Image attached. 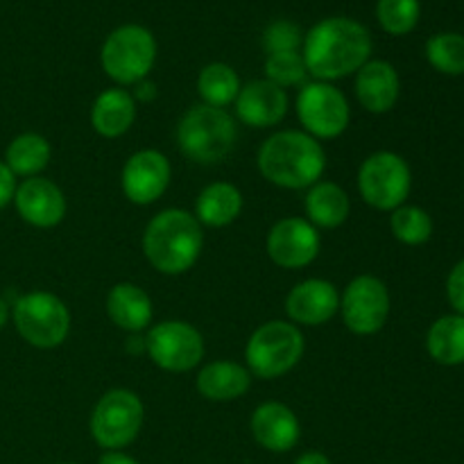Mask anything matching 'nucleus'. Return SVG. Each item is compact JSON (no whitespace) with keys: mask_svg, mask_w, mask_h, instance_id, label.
I'll use <instances>...</instances> for the list:
<instances>
[{"mask_svg":"<svg viewBox=\"0 0 464 464\" xmlns=\"http://www.w3.org/2000/svg\"><path fill=\"white\" fill-rule=\"evenodd\" d=\"M370 30L347 16H331L315 23L302 44L308 75L317 82H334L358 72L370 62Z\"/></svg>","mask_w":464,"mask_h":464,"instance_id":"nucleus-1","label":"nucleus"},{"mask_svg":"<svg viewBox=\"0 0 464 464\" xmlns=\"http://www.w3.org/2000/svg\"><path fill=\"white\" fill-rule=\"evenodd\" d=\"M324 168V148L306 131H276L258 150V170L279 188H311L322 179Z\"/></svg>","mask_w":464,"mask_h":464,"instance_id":"nucleus-2","label":"nucleus"},{"mask_svg":"<svg viewBox=\"0 0 464 464\" xmlns=\"http://www.w3.org/2000/svg\"><path fill=\"white\" fill-rule=\"evenodd\" d=\"M204 247L202 225L181 208H168L148 222L143 234V252L150 266L161 275H184L198 263Z\"/></svg>","mask_w":464,"mask_h":464,"instance_id":"nucleus-3","label":"nucleus"},{"mask_svg":"<svg viewBox=\"0 0 464 464\" xmlns=\"http://www.w3.org/2000/svg\"><path fill=\"white\" fill-rule=\"evenodd\" d=\"M236 122L225 109L193 107L184 113L177 127V143L190 161L211 166L225 161L236 145Z\"/></svg>","mask_w":464,"mask_h":464,"instance_id":"nucleus-4","label":"nucleus"},{"mask_svg":"<svg viewBox=\"0 0 464 464\" xmlns=\"http://www.w3.org/2000/svg\"><path fill=\"white\" fill-rule=\"evenodd\" d=\"M306 340L299 326L272 320L258 326L245 347V361L258 379H279L288 374L304 356Z\"/></svg>","mask_w":464,"mask_h":464,"instance_id":"nucleus-5","label":"nucleus"},{"mask_svg":"<svg viewBox=\"0 0 464 464\" xmlns=\"http://www.w3.org/2000/svg\"><path fill=\"white\" fill-rule=\"evenodd\" d=\"M157 62V39L143 25H121L107 36L100 53L104 72L116 84L130 86L148 80Z\"/></svg>","mask_w":464,"mask_h":464,"instance_id":"nucleus-6","label":"nucleus"},{"mask_svg":"<svg viewBox=\"0 0 464 464\" xmlns=\"http://www.w3.org/2000/svg\"><path fill=\"white\" fill-rule=\"evenodd\" d=\"M14 324L27 344L36 349H54L68 338L71 311L57 295L34 290L16 299Z\"/></svg>","mask_w":464,"mask_h":464,"instance_id":"nucleus-7","label":"nucleus"},{"mask_svg":"<svg viewBox=\"0 0 464 464\" xmlns=\"http://www.w3.org/2000/svg\"><path fill=\"white\" fill-rule=\"evenodd\" d=\"M145 408L131 390H109L95 403L91 415V435L107 451H121L139 438L143 429Z\"/></svg>","mask_w":464,"mask_h":464,"instance_id":"nucleus-8","label":"nucleus"},{"mask_svg":"<svg viewBox=\"0 0 464 464\" xmlns=\"http://www.w3.org/2000/svg\"><path fill=\"white\" fill-rule=\"evenodd\" d=\"M412 188L408 163L394 152H374L358 170V190L370 207L394 211L403 207Z\"/></svg>","mask_w":464,"mask_h":464,"instance_id":"nucleus-9","label":"nucleus"},{"mask_svg":"<svg viewBox=\"0 0 464 464\" xmlns=\"http://www.w3.org/2000/svg\"><path fill=\"white\" fill-rule=\"evenodd\" d=\"M297 116L313 139H338L352 121L349 102L331 82H306L297 95Z\"/></svg>","mask_w":464,"mask_h":464,"instance_id":"nucleus-10","label":"nucleus"},{"mask_svg":"<svg viewBox=\"0 0 464 464\" xmlns=\"http://www.w3.org/2000/svg\"><path fill=\"white\" fill-rule=\"evenodd\" d=\"M145 352L150 361L166 372H190L204 358V340L195 326L181 320L154 324L145 335Z\"/></svg>","mask_w":464,"mask_h":464,"instance_id":"nucleus-11","label":"nucleus"},{"mask_svg":"<svg viewBox=\"0 0 464 464\" xmlns=\"http://www.w3.org/2000/svg\"><path fill=\"white\" fill-rule=\"evenodd\" d=\"M340 313L352 334H379L390 317L388 285L372 275L356 276L340 297Z\"/></svg>","mask_w":464,"mask_h":464,"instance_id":"nucleus-12","label":"nucleus"},{"mask_svg":"<svg viewBox=\"0 0 464 464\" xmlns=\"http://www.w3.org/2000/svg\"><path fill=\"white\" fill-rule=\"evenodd\" d=\"M322 247L320 234L304 218H284L267 234V256L285 270L311 266Z\"/></svg>","mask_w":464,"mask_h":464,"instance_id":"nucleus-13","label":"nucleus"},{"mask_svg":"<svg viewBox=\"0 0 464 464\" xmlns=\"http://www.w3.org/2000/svg\"><path fill=\"white\" fill-rule=\"evenodd\" d=\"M172 168L166 154L159 150H140L127 159L122 168V193L139 207L157 202L170 184Z\"/></svg>","mask_w":464,"mask_h":464,"instance_id":"nucleus-14","label":"nucleus"},{"mask_svg":"<svg viewBox=\"0 0 464 464\" xmlns=\"http://www.w3.org/2000/svg\"><path fill=\"white\" fill-rule=\"evenodd\" d=\"M14 204H16L18 216L27 225L39 227V229L57 227L66 216V198L62 188L45 177H30L21 186H16Z\"/></svg>","mask_w":464,"mask_h":464,"instance_id":"nucleus-15","label":"nucleus"},{"mask_svg":"<svg viewBox=\"0 0 464 464\" xmlns=\"http://www.w3.org/2000/svg\"><path fill=\"white\" fill-rule=\"evenodd\" d=\"M285 313L304 326H320L340 313V293L331 281L306 279L295 285L285 297Z\"/></svg>","mask_w":464,"mask_h":464,"instance_id":"nucleus-16","label":"nucleus"},{"mask_svg":"<svg viewBox=\"0 0 464 464\" xmlns=\"http://www.w3.org/2000/svg\"><path fill=\"white\" fill-rule=\"evenodd\" d=\"M236 113L240 121L256 130L279 125L288 113V95L284 89L267 80H254L240 86L236 98Z\"/></svg>","mask_w":464,"mask_h":464,"instance_id":"nucleus-17","label":"nucleus"},{"mask_svg":"<svg viewBox=\"0 0 464 464\" xmlns=\"http://www.w3.org/2000/svg\"><path fill=\"white\" fill-rule=\"evenodd\" d=\"M252 435L263 449L272 453H285L297 447L302 426L297 415L285 403L267 401L254 411Z\"/></svg>","mask_w":464,"mask_h":464,"instance_id":"nucleus-18","label":"nucleus"},{"mask_svg":"<svg viewBox=\"0 0 464 464\" xmlns=\"http://www.w3.org/2000/svg\"><path fill=\"white\" fill-rule=\"evenodd\" d=\"M401 91L399 72L383 59H370L356 72V98L370 113H385L394 109Z\"/></svg>","mask_w":464,"mask_h":464,"instance_id":"nucleus-19","label":"nucleus"},{"mask_svg":"<svg viewBox=\"0 0 464 464\" xmlns=\"http://www.w3.org/2000/svg\"><path fill=\"white\" fill-rule=\"evenodd\" d=\"M107 313L113 324L130 334H140L152 324L154 308L152 299L136 284L122 281L116 284L107 295Z\"/></svg>","mask_w":464,"mask_h":464,"instance_id":"nucleus-20","label":"nucleus"},{"mask_svg":"<svg viewBox=\"0 0 464 464\" xmlns=\"http://www.w3.org/2000/svg\"><path fill=\"white\" fill-rule=\"evenodd\" d=\"M134 121L136 100L122 86L102 91L91 107V125L104 139H118L127 134Z\"/></svg>","mask_w":464,"mask_h":464,"instance_id":"nucleus-21","label":"nucleus"},{"mask_svg":"<svg viewBox=\"0 0 464 464\" xmlns=\"http://www.w3.org/2000/svg\"><path fill=\"white\" fill-rule=\"evenodd\" d=\"M252 385L247 367L231 361H216L202 367L198 374V390L208 401H234Z\"/></svg>","mask_w":464,"mask_h":464,"instance_id":"nucleus-22","label":"nucleus"},{"mask_svg":"<svg viewBox=\"0 0 464 464\" xmlns=\"http://www.w3.org/2000/svg\"><path fill=\"white\" fill-rule=\"evenodd\" d=\"M306 216L313 227L320 229H335V227L344 225L352 211V202L349 195L340 188L334 181H317L308 188L306 199Z\"/></svg>","mask_w":464,"mask_h":464,"instance_id":"nucleus-23","label":"nucleus"},{"mask_svg":"<svg viewBox=\"0 0 464 464\" xmlns=\"http://www.w3.org/2000/svg\"><path fill=\"white\" fill-rule=\"evenodd\" d=\"M240 211H243V195L234 184H227V181L208 184L195 202L198 222L213 229L231 225L240 216Z\"/></svg>","mask_w":464,"mask_h":464,"instance_id":"nucleus-24","label":"nucleus"},{"mask_svg":"<svg viewBox=\"0 0 464 464\" xmlns=\"http://www.w3.org/2000/svg\"><path fill=\"white\" fill-rule=\"evenodd\" d=\"M426 349H429L430 358L440 365H464V317H440L426 335Z\"/></svg>","mask_w":464,"mask_h":464,"instance_id":"nucleus-25","label":"nucleus"},{"mask_svg":"<svg viewBox=\"0 0 464 464\" xmlns=\"http://www.w3.org/2000/svg\"><path fill=\"white\" fill-rule=\"evenodd\" d=\"M50 143L45 136L27 131V134L16 136L7 145L5 152V166L14 172V177H36L50 163Z\"/></svg>","mask_w":464,"mask_h":464,"instance_id":"nucleus-26","label":"nucleus"},{"mask_svg":"<svg viewBox=\"0 0 464 464\" xmlns=\"http://www.w3.org/2000/svg\"><path fill=\"white\" fill-rule=\"evenodd\" d=\"M198 91L199 98L208 107L225 109L227 104L236 102L240 93V77L229 63L213 62L202 68L198 77Z\"/></svg>","mask_w":464,"mask_h":464,"instance_id":"nucleus-27","label":"nucleus"},{"mask_svg":"<svg viewBox=\"0 0 464 464\" xmlns=\"http://www.w3.org/2000/svg\"><path fill=\"white\" fill-rule=\"evenodd\" d=\"M426 59L444 75H464V36L458 32H442L426 44Z\"/></svg>","mask_w":464,"mask_h":464,"instance_id":"nucleus-28","label":"nucleus"},{"mask_svg":"<svg viewBox=\"0 0 464 464\" xmlns=\"http://www.w3.org/2000/svg\"><path fill=\"white\" fill-rule=\"evenodd\" d=\"M390 229H392L394 238L403 245H417L429 243L430 236H433V220H430L429 213L420 207H399L392 211L390 218Z\"/></svg>","mask_w":464,"mask_h":464,"instance_id":"nucleus-29","label":"nucleus"},{"mask_svg":"<svg viewBox=\"0 0 464 464\" xmlns=\"http://www.w3.org/2000/svg\"><path fill=\"white\" fill-rule=\"evenodd\" d=\"M420 14V0H379L376 3V18L381 27L394 36H403L415 30Z\"/></svg>","mask_w":464,"mask_h":464,"instance_id":"nucleus-30","label":"nucleus"},{"mask_svg":"<svg viewBox=\"0 0 464 464\" xmlns=\"http://www.w3.org/2000/svg\"><path fill=\"white\" fill-rule=\"evenodd\" d=\"M306 63H304L302 53H279L267 54L266 59V80L276 84L279 89L288 86H304L306 84Z\"/></svg>","mask_w":464,"mask_h":464,"instance_id":"nucleus-31","label":"nucleus"},{"mask_svg":"<svg viewBox=\"0 0 464 464\" xmlns=\"http://www.w3.org/2000/svg\"><path fill=\"white\" fill-rule=\"evenodd\" d=\"M263 50L267 54H279V53H302L304 44V32L297 23L293 21H281L270 23L263 32Z\"/></svg>","mask_w":464,"mask_h":464,"instance_id":"nucleus-32","label":"nucleus"},{"mask_svg":"<svg viewBox=\"0 0 464 464\" xmlns=\"http://www.w3.org/2000/svg\"><path fill=\"white\" fill-rule=\"evenodd\" d=\"M447 295L451 306L458 311V315L464 317V261L458 263L451 270V275H449Z\"/></svg>","mask_w":464,"mask_h":464,"instance_id":"nucleus-33","label":"nucleus"},{"mask_svg":"<svg viewBox=\"0 0 464 464\" xmlns=\"http://www.w3.org/2000/svg\"><path fill=\"white\" fill-rule=\"evenodd\" d=\"M14 193H16V177L5 166V161H0V208L14 202Z\"/></svg>","mask_w":464,"mask_h":464,"instance_id":"nucleus-34","label":"nucleus"},{"mask_svg":"<svg viewBox=\"0 0 464 464\" xmlns=\"http://www.w3.org/2000/svg\"><path fill=\"white\" fill-rule=\"evenodd\" d=\"M136 91L131 98L134 100H140V102H152L154 98H157V86L152 84L150 80H140L139 84H134Z\"/></svg>","mask_w":464,"mask_h":464,"instance_id":"nucleus-35","label":"nucleus"},{"mask_svg":"<svg viewBox=\"0 0 464 464\" xmlns=\"http://www.w3.org/2000/svg\"><path fill=\"white\" fill-rule=\"evenodd\" d=\"M100 464H139V462L121 451H107L102 458H100Z\"/></svg>","mask_w":464,"mask_h":464,"instance_id":"nucleus-36","label":"nucleus"},{"mask_svg":"<svg viewBox=\"0 0 464 464\" xmlns=\"http://www.w3.org/2000/svg\"><path fill=\"white\" fill-rule=\"evenodd\" d=\"M295 464H331V462H329V458L324 456V453L308 451V453H304V456H299L297 462H295Z\"/></svg>","mask_w":464,"mask_h":464,"instance_id":"nucleus-37","label":"nucleus"},{"mask_svg":"<svg viewBox=\"0 0 464 464\" xmlns=\"http://www.w3.org/2000/svg\"><path fill=\"white\" fill-rule=\"evenodd\" d=\"M127 352L143 353L145 352V338H139V334H131V338L127 340Z\"/></svg>","mask_w":464,"mask_h":464,"instance_id":"nucleus-38","label":"nucleus"},{"mask_svg":"<svg viewBox=\"0 0 464 464\" xmlns=\"http://www.w3.org/2000/svg\"><path fill=\"white\" fill-rule=\"evenodd\" d=\"M7 320H9V304L0 297V329L7 324Z\"/></svg>","mask_w":464,"mask_h":464,"instance_id":"nucleus-39","label":"nucleus"},{"mask_svg":"<svg viewBox=\"0 0 464 464\" xmlns=\"http://www.w3.org/2000/svg\"><path fill=\"white\" fill-rule=\"evenodd\" d=\"M63 464H66V462H63Z\"/></svg>","mask_w":464,"mask_h":464,"instance_id":"nucleus-40","label":"nucleus"}]
</instances>
